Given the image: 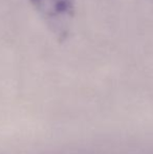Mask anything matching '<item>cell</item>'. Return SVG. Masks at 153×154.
I'll use <instances>...</instances> for the list:
<instances>
[{"instance_id": "obj_1", "label": "cell", "mask_w": 153, "mask_h": 154, "mask_svg": "<svg viewBox=\"0 0 153 154\" xmlns=\"http://www.w3.org/2000/svg\"><path fill=\"white\" fill-rule=\"evenodd\" d=\"M47 26L58 37H65L74 17V0H29Z\"/></svg>"}]
</instances>
